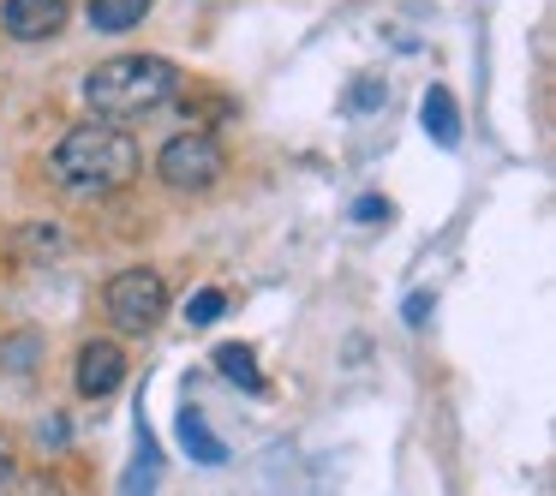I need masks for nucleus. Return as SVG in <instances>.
Segmentation results:
<instances>
[{"mask_svg":"<svg viewBox=\"0 0 556 496\" xmlns=\"http://www.w3.org/2000/svg\"><path fill=\"white\" fill-rule=\"evenodd\" d=\"M419 120H425V132L437 138L443 150H455L460 144V120H455V97H448L443 85H431L425 90V102H419Z\"/></svg>","mask_w":556,"mask_h":496,"instance_id":"obj_7","label":"nucleus"},{"mask_svg":"<svg viewBox=\"0 0 556 496\" xmlns=\"http://www.w3.org/2000/svg\"><path fill=\"white\" fill-rule=\"evenodd\" d=\"M73 383H78V395H90V400L114 395V389L126 383V353L114 347V341H85V347H78V365H73Z\"/></svg>","mask_w":556,"mask_h":496,"instance_id":"obj_5","label":"nucleus"},{"mask_svg":"<svg viewBox=\"0 0 556 496\" xmlns=\"http://www.w3.org/2000/svg\"><path fill=\"white\" fill-rule=\"evenodd\" d=\"M222 168H228V156L210 132H180L156 150V174L168 192H210L222 180Z\"/></svg>","mask_w":556,"mask_h":496,"instance_id":"obj_4","label":"nucleus"},{"mask_svg":"<svg viewBox=\"0 0 556 496\" xmlns=\"http://www.w3.org/2000/svg\"><path fill=\"white\" fill-rule=\"evenodd\" d=\"M180 90V66L162 61V54H121V61H102L97 73L85 78V102L97 120L121 126L138 120V114L162 109V102Z\"/></svg>","mask_w":556,"mask_h":496,"instance_id":"obj_2","label":"nucleus"},{"mask_svg":"<svg viewBox=\"0 0 556 496\" xmlns=\"http://www.w3.org/2000/svg\"><path fill=\"white\" fill-rule=\"evenodd\" d=\"M222 311H228V293H222V288H198V293H192V305H186V317H192V329H210Z\"/></svg>","mask_w":556,"mask_h":496,"instance_id":"obj_11","label":"nucleus"},{"mask_svg":"<svg viewBox=\"0 0 556 496\" xmlns=\"http://www.w3.org/2000/svg\"><path fill=\"white\" fill-rule=\"evenodd\" d=\"M13 496H61V484H54V479H18Z\"/></svg>","mask_w":556,"mask_h":496,"instance_id":"obj_14","label":"nucleus"},{"mask_svg":"<svg viewBox=\"0 0 556 496\" xmlns=\"http://www.w3.org/2000/svg\"><path fill=\"white\" fill-rule=\"evenodd\" d=\"M66 25V0H7L0 7V30L13 42H49Z\"/></svg>","mask_w":556,"mask_h":496,"instance_id":"obj_6","label":"nucleus"},{"mask_svg":"<svg viewBox=\"0 0 556 496\" xmlns=\"http://www.w3.org/2000/svg\"><path fill=\"white\" fill-rule=\"evenodd\" d=\"M138 144L126 126H109V120H85L73 126V132L54 144L49 156V174L61 186H73V192H114V186H126L138 174Z\"/></svg>","mask_w":556,"mask_h":496,"instance_id":"obj_1","label":"nucleus"},{"mask_svg":"<svg viewBox=\"0 0 556 496\" xmlns=\"http://www.w3.org/2000/svg\"><path fill=\"white\" fill-rule=\"evenodd\" d=\"M353 216H359V221H389V198H359Z\"/></svg>","mask_w":556,"mask_h":496,"instance_id":"obj_13","label":"nucleus"},{"mask_svg":"<svg viewBox=\"0 0 556 496\" xmlns=\"http://www.w3.org/2000/svg\"><path fill=\"white\" fill-rule=\"evenodd\" d=\"M102 311H109V323L121 335H150L168 317V281L156 269H121L102 288Z\"/></svg>","mask_w":556,"mask_h":496,"instance_id":"obj_3","label":"nucleus"},{"mask_svg":"<svg viewBox=\"0 0 556 496\" xmlns=\"http://www.w3.org/2000/svg\"><path fill=\"white\" fill-rule=\"evenodd\" d=\"M180 443L192 448V455L204 460V467H222V460H228V443H222V436L210 431L198 407H186V412H180Z\"/></svg>","mask_w":556,"mask_h":496,"instance_id":"obj_8","label":"nucleus"},{"mask_svg":"<svg viewBox=\"0 0 556 496\" xmlns=\"http://www.w3.org/2000/svg\"><path fill=\"white\" fill-rule=\"evenodd\" d=\"M144 18H150V0H90V25L109 30V37L144 25Z\"/></svg>","mask_w":556,"mask_h":496,"instance_id":"obj_9","label":"nucleus"},{"mask_svg":"<svg viewBox=\"0 0 556 496\" xmlns=\"http://www.w3.org/2000/svg\"><path fill=\"white\" fill-rule=\"evenodd\" d=\"M150 479H156V455H150V436H144V455H138V467L126 472V491L121 496H150Z\"/></svg>","mask_w":556,"mask_h":496,"instance_id":"obj_12","label":"nucleus"},{"mask_svg":"<svg viewBox=\"0 0 556 496\" xmlns=\"http://www.w3.org/2000/svg\"><path fill=\"white\" fill-rule=\"evenodd\" d=\"M216 371L233 377L240 389H252V395H264V371H257L252 347H240V341H228V347H216Z\"/></svg>","mask_w":556,"mask_h":496,"instance_id":"obj_10","label":"nucleus"},{"mask_svg":"<svg viewBox=\"0 0 556 496\" xmlns=\"http://www.w3.org/2000/svg\"><path fill=\"white\" fill-rule=\"evenodd\" d=\"M0 484H13V443L0 436Z\"/></svg>","mask_w":556,"mask_h":496,"instance_id":"obj_15","label":"nucleus"}]
</instances>
